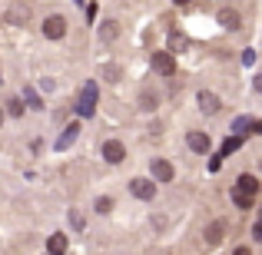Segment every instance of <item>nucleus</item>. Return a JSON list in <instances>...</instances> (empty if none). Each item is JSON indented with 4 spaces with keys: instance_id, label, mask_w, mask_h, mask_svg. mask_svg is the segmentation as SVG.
<instances>
[{
    "instance_id": "f257e3e1",
    "label": "nucleus",
    "mask_w": 262,
    "mask_h": 255,
    "mask_svg": "<svg viewBox=\"0 0 262 255\" xmlns=\"http://www.w3.org/2000/svg\"><path fill=\"white\" fill-rule=\"evenodd\" d=\"M77 113H80V116H93V113H96V83H93V80H90V83H83V89H80Z\"/></svg>"
},
{
    "instance_id": "f03ea898",
    "label": "nucleus",
    "mask_w": 262,
    "mask_h": 255,
    "mask_svg": "<svg viewBox=\"0 0 262 255\" xmlns=\"http://www.w3.org/2000/svg\"><path fill=\"white\" fill-rule=\"evenodd\" d=\"M149 63H153V70L160 73V77H173L176 73V57H169L166 50H156L153 57H149Z\"/></svg>"
},
{
    "instance_id": "7ed1b4c3",
    "label": "nucleus",
    "mask_w": 262,
    "mask_h": 255,
    "mask_svg": "<svg viewBox=\"0 0 262 255\" xmlns=\"http://www.w3.org/2000/svg\"><path fill=\"white\" fill-rule=\"evenodd\" d=\"M67 33V20L63 17H47L43 20V37L47 40H60Z\"/></svg>"
},
{
    "instance_id": "20e7f679",
    "label": "nucleus",
    "mask_w": 262,
    "mask_h": 255,
    "mask_svg": "<svg viewBox=\"0 0 262 255\" xmlns=\"http://www.w3.org/2000/svg\"><path fill=\"white\" fill-rule=\"evenodd\" d=\"M103 159H106V163H123V159H126V149H123V143L106 140V143H103Z\"/></svg>"
},
{
    "instance_id": "39448f33",
    "label": "nucleus",
    "mask_w": 262,
    "mask_h": 255,
    "mask_svg": "<svg viewBox=\"0 0 262 255\" xmlns=\"http://www.w3.org/2000/svg\"><path fill=\"white\" fill-rule=\"evenodd\" d=\"M129 192H133L136 199H153L156 196V182H149V179H133V182H129Z\"/></svg>"
},
{
    "instance_id": "423d86ee",
    "label": "nucleus",
    "mask_w": 262,
    "mask_h": 255,
    "mask_svg": "<svg viewBox=\"0 0 262 255\" xmlns=\"http://www.w3.org/2000/svg\"><path fill=\"white\" fill-rule=\"evenodd\" d=\"M77 136H80V123H70V126H67L63 133H60V140L53 143V146H57L60 153H63V149H70L73 143H77Z\"/></svg>"
},
{
    "instance_id": "0eeeda50",
    "label": "nucleus",
    "mask_w": 262,
    "mask_h": 255,
    "mask_svg": "<svg viewBox=\"0 0 262 255\" xmlns=\"http://www.w3.org/2000/svg\"><path fill=\"white\" fill-rule=\"evenodd\" d=\"M236 192L239 196H249V199H256V192H259V182H256V176H239V182H236Z\"/></svg>"
},
{
    "instance_id": "6e6552de",
    "label": "nucleus",
    "mask_w": 262,
    "mask_h": 255,
    "mask_svg": "<svg viewBox=\"0 0 262 255\" xmlns=\"http://www.w3.org/2000/svg\"><path fill=\"white\" fill-rule=\"evenodd\" d=\"M149 169H153V179H156V182H169V179L176 176L173 166H169L166 159H153V166H149Z\"/></svg>"
},
{
    "instance_id": "1a4fd4ad",
    "label": "nucleus",
    "mask_w": 262,
    "mask_h": 255,
    "mask_svg": "<svg viewBox=\"0 0 262 255\" xmlns=\"http://www.w3.org/2000/svg\"><path fill=\"white\" fill-rule=\"evenodd\" d=\"M47 252L50 255H67V236L63 232H53V236L47 239Z\"/></svg>"
},
{
    "instance_id": "9d476101",
    "label": "nucleus",
    "mask_w": 262,
    "mask_h": 255,
    "mask_svg": "<svg viewBox=\"0 0 262 255\" xmlns=\"http://www.w3.org/2000/svg\"><path fill=\"white\" fill-rule=\"evenodd\" d=\"M199 109H203V113H216L219 109V96L209 93V89H199Z\"/></svg>"
},
{
    "instance_id": "9b49d317",
    "label": "nucleus",
    "mask_w": 262,
    "mask_h": 255,
    "mask_svg": "<svg viewBox=\"0 0 262 255\" xmlns=\"http://www.w3.org/2000/svg\"><path fill=\"white\" fill-rule=\"evenodd\" d=\"M186 140H189L192 153H209V136H206V133H189Z\"/></svg>"
},
{
    "instance_id": "f8f14e48",
    "label": "nucleus",
    "mask_w": 262,
    "mask_h": 255,
    "mask_svg": "<svg viewBox=\"0 0 262 255\" xmlns=\"http://www.w3.org/2000/svg\"><path fill=\"white\" fill-rule=\"evenodd\" d=\"M223 232H226V222H219V219H216V222L206 229V242H209V245H219V242H223Z\"/></svg>"
},
{
    "instance_id": "ddd939ff",
    "label": "nucleus",
    "mask_w": 262,
    "mask_h": 255,
    "mask_svg": "<svg viewBox=\"0 0 262 255\" xmlns=\"http://www.w3.org/2000/svg\"><path fill=\"white\" fill-rule=\"evenodd\" d=\"M219 24H223L226 30H236V27H239V13L226 7V10H219Z\"/></svg>"
},
{
    "instance_id": "4468645a",
    "label": "nucleus",
    "mask_w": 262,
    "mask_h": 255,
    "mask_svg": "<svg viewBox=\"0 0 262 255\" xmlns=\"http://www.w3.org/2000/svg\"><path fill=\"white\" fill-rule=\"evenodd\" d=\"M183 50H186V37L173 30V33H169V50H166V53L173 57V53H183Z\"/></svg>"
},
{
    "instance_id": "2eb2a0df",
    "label": "nucleus",
    "mask_w": 262,
    "mask_h": 255,
    "mask_svg": "<svg viewBox=\"0 0 262 255\" xmlns=\"http://www.w3.org/2000/svg\"><path fill=\"white\" fill-rule=\"evenodd\" d=\"M239 146H243V136H229V140L223 143V153H219V159H223V156H232Z\"/></svg>"
},
{
    "instance_id": "dca6fc26",
    "label": "nucleus",
    "mask_w": 262,
    "mask_h": 255,
    "mask_svg": "<svg viewBox=\"0 0 262 255\" xmlns=\"http://www.w3.org/2000/svg\"><path fill=\"white\" fill-rule=\"evenodd\" d=\"M116 33H120V24H116V20H106V24L100 27V37L103 40H116Z\"/></svg>"
},
{
    "instance_id": "f3484780",
    "label": "nucleus",
    "mask_w": 262,
    "mask_h": 255,
    "mask_svg": "<svg viewBox=\"0 0 262 255\" xmlns=\"http://www.w3.org/2000/svg\"><path fill=\"white\" fill-rule=\"evenodd\" d=\"M249 126H252V116H236L232 120V133H246Z\"/></svg>"
},
{
    "instance_id": "a211bd4d",
    "label": "nucleus",
    "mask_w": 262,
    "mask_h": 255,
    "mask_svg": "<svg viewBox=\"0 0 262 255\" xmlns=\"http://www.w3.org/2000/svg\"><path fill=\"white\" fill-rule=\"evenodd\" d=\"M24 100L30 103L33 109H40V106H43V103H40V96H37V89H33V86H24Z\"/></svg>"
},
{
    "instance_id": "6ab92c4d",
    "label": "nucleus",
    "mask_w": 262,
    "mask_h": 255,
    "mask_svg": "<svg viewBox=\"0 0 262 255\" xmlns=\"http://www.w3.org/2000/svg\"><path fill=\"white\" fill-rule=\"evenodd\" d=\"M232 202H236L239 209H252V205H256V199H249V196H239V192L232 189Z\"/></svg>"
},
{
    "instance_id": "aec40b11",
    "label": "nucleus",
    "mask_w": 262,
    "mask_h": 255,
    "mask_svg": "<svg viewBox=\"0 0 262 255\" xmlns=\"http://www.w3.org/2000/svg\"><path fill=\"white\" fill-rule=\"evenodd\" d=\"M120 77H123V70H120V66H113V63H106V66H103V80H113V83H116Z\"/></svg>"
},
{
    "instance_id": "412c9836",
    "label": "nucleus",
    "mask_w": 262,
    "mask_h": 255,
    "mask_svg": "<svg viewBox=\"0 0 262 255\" xmlns=\"http://www.w3.org/2000/svg\"><path fill=\"white\" fill-rule=\"evenodd\" d=\"M110 209H113V199H106V196L96 199V212H100V216H103V212H110Z\"/></svg>"
},
{
    "instance_id": "4be33fe9",
    "label": "nucleus",
    "mask_w": 262,
    "mask_h": 255,
    "mask_svg": "<svg viewBox=\"0 0 262 255\" xmlns=\"http://www.w3.org/2000/svg\"><path fill=\"white\" fill-rule=\"evenodd\" d=\"M7 113H10V116H24V103H20V100H10V103H7Z\"/></svg>"
},
{
    "instance_id": "5701e85b",
    "label": "nucleus",
    "mask_w": 262,
    "mask_h": 255,
    "mask_svg": "<svg viewBox=\"0 0 262 255\" xmlns=\"http://www.w3.org/2000/svg\"><path fill=\"white\" fill-rule=\"evenodd\" d=\"M243 63H246V66L256 63V50H243Z\"/></svg>"
},
{
    "instance_id": "b1692460",
    "label": "nucleus",
    "mask_w": 262,
    "mask_h": 255,
    "mask_svg": "<svg viewBox=\"0 0 262 255\" xmlns=\"http://www.w3.org/2000/svg\"><path fill=\"white\" fill-rule=\"evenodd\" d=\"M70 222L77 225V229H83V216H80V212H70Z\"/></svg>"
},
{
    "instance_id": "393cba45",
    "label": "nucleus",
    "mask_w": 262,
    "mask_h": 255,
    "mask_svg": "<svg viewBox=\"0 0 262 255\" xmlns=\"http://www.w3.org/2000/svg\"><path fill=\"white\" fill-rule=\"evenodd\" d=\"M143 109H153V93H143Z\"/></svg>"
},
{
    "instance_id": "a878e982",
    "label": "nucleus",
    "mask_w": 262,
    "mask_h": 255,
    "mask_svg": "<svg viewBox=\"0 0 262 255\" xmlns=\"http://www.w3.org/2000/svg\"><path fill=\"white\" fill-rule=\"evenodd\" d=\"M232 255H252V252H249V249H246V245H239V249H236V252H232Z\"/></svg>"
},
{
    "instance_id": "bb28decb",
    "label": "nucleus",
    "mask_w": 262,
    "mask_h": 255,
    "mask_svg": "<svg viewBox=\"0 0 262 255\" xmlns=\"http://www.w3.org/2000/svg\"><path fill=\"white\" fill-rule=\"evenodd\" d=\"M173 4H179V7H183V4H189V0H173Z\"/></svg>"
},
{
    "instance_id": "cd10ccee",
    "label": "nucleus",
    "mask_w": 262,
    "mask_h": 255,
    "mask_svg": "<svg viewBox=\"0 0 262 255\" xmlns=\"http://www.w3.org/2000/svg\"><path fill=\"white\" fill-rule=\"evenodd\" d=\"M0 123H4V109H0Z\"/></svg>"
}]
</instances>
